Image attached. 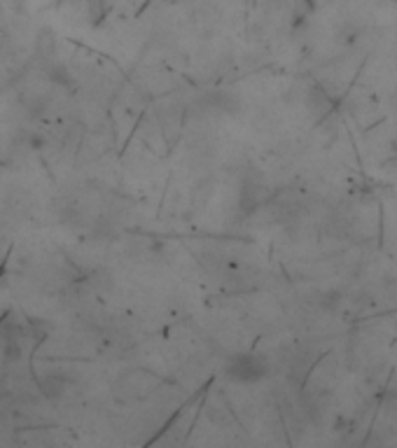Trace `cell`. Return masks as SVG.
I'll return each mask as SVG.
<instances>
[{
  "label": "cell",
  "mask_w": 397,
  "mask_h": 448,
  "mask_svg": "<svg viewBox=\"0 0 397 448\" xmlns=\"http://www.w3.org/2000/svg\"><path fill=\"white\" fill-rule=\"evenodd\" d=\"M269 373L267 359L260 355H237L227 364V378L237 383H257Z\"/></svg>",
  "instance_id": "obj_1"
}]
</instances>
